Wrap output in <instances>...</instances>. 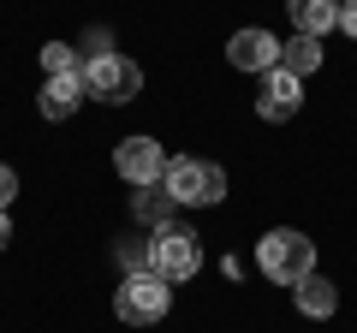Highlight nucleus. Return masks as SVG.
<instances>
[{
    "mask_svg": "<svg viewBox=\"0 0 357 333\" xmlns=\"http://www.w3.org/2000/svg\"><path fill=\"white\" fill-rule=\"evenodd\" d=\"M256 268L274 286H298V280L316 274V244H310L304 232H292V226H274V232L256 238Z\"/></svg>",
    "mask_w": 357,
    "mask_h": 333,
    "instance_id": "1",
    "label": "nucleus"
},
{
    "mask_svg": "<svg viewBox=\"0 0 357 333\" xmlns=\"http://www.w3.org/2000/svg\"><path fill=\"white\" fill-rule=\"evenodd\" d=\"M167 309H173V286H167L161 274H149V268L126 274V280L114 286V316L126 321V327H155V321H167Z\"/></svg>",
    "mask_w": 357,
    "mask_h": 333,
    "instance_id": "2",
    "label": "nucleus"
},
{
    "mask_svg": "<svg viewBox=\"0 0 357 333\" xmlns=\"http://www.w3.org/2000/svg\"><path fill=\"white\" fill-rule=\"evenodd\" d=\"M161 191L173 196L178 208H208V203L227 196V173H220L215 161H191V155H178V161H167Z\"/></svg>",
    "mask_w": 357,
    "mask_h": 333,
    "instance_id": "3",
    "label": "nucleus"
},
{
    "mask_svg": "<svg viewBox=\"0 0 357 333\" xmlns=\"http://www.w3.org/2000/svg\"><path fill=\"white\" fill-rule=\"evenodd\" d=\"M197 268H203V244H197V232L178 226V220L155 226V238H149V274H161L167 286H178V280H191Z\"/></svg>",
    "mask_w": 357,
    "mask_h": 333,
    "instance_id": "4",
    "label": "nucleus"
},
{
    "mask_svg": "<svg viewBox=\"0 0 357 333\" xmlns=\"http://www.w3.org/2000/svg\"><path fill=\"white\" fill-rule=\"evenodd\" d=\"M137 90H143V72L126 54H96V60L84 65V95H96V102H107V107L137 102Z\"/></svg>",
    "mask_w": 357,
    "mask_h": 333,
    "instance_id": "5",
    "label": "nucleus"
},
{
    "mask_svg": "<svg viewBox=\"0 0 357 333\" xmlns=\"http://www.w3.org/2000/svg\"><path fill=\"white\" fill-rule=\"evenodd\" d=\"M114 173L131 185V191H143V185H161L167 173V149L155 137H119L114 143Z\"/></svg>",
    "mask_w": 357,
    "mask_h": 333,
    "instance_id": "6",
    "label": "nucleus"
},
{
    "mask_svg": "<svg viewBox=\"0 0 357 333\" xmlns=\"http://www.w3.org/2000/svg\"><path fill=\"white\" fill-rule=\"evenodd\" d=\"M298 107H304V77L292 72H262V90H256V119H268V125H280V119H292Z\"/></svg>",
    "mask_w": 357,
    "mask_h": 333,
    "instance_id": "7",
    "label": "nucleus"
},
{
    "mask_svg": "<svg viewBox=\"0 0 357 333\" xmlns=\"http://www.w3.org/2000/svg\"><path fill=\"white\" fill-rule=\"evenodd\" d=\"M227 60L238 65V72H274L280 65V42L268 36V30H256V24H244V30H232L227 36Z\"/></svg>",
    "mask_w": 357,
    "mask_h": 333,
    "instance_id": "8",
    "label": "nucleus"
},
{
    "mask_svg": "<svg viewBox=\"0 0 357 333\" xmlns=\"http://www.w3.org/2000/svg\"><path fill=\"white\" fill-rule=\"evenodd\" d=\"M42 119H72L77 107H84V72H66V77H48L36 95Z\"/></svg>",
    "mask_w": 357,
    "mask_h": 333,
    "instance_id": "9",
    "label": "nucleus"
},
{
    "mask_svg": "<svg viewBox=\"0 0 357 333\" xmlns=\"http://www.w3.org/2000/svg\"><path fill=\"white\" fill-rule=\"evenodd\" d=\"M286 13H292V30L298 36H328L340 30V0H286Z\"/></svg>",
    "mask_w": 357,
    "mask_h": 333,
    "instance_id": "10",
    "label": "nucleus"
},
{
    "mask_svg": "<svg viewBox=\"0 0 357 333\" xmlns=\"http://www.w3.org/2000/svg\"><path fill=\"white\" fill-rule=\"evenodd\" d=\"M292 297H298V309H304L310 321H328L333 309H340V292H333V286L321 280V274H310V280H298V286H292Z\"/></svg>",
    "mask_w": 357,
    "mask_h": 333,
    "instance_id": "11",
    "label": "nucleus"
},
{
    "mask_svg": "<svg viewBox=\"0 0 357 333\" xmlns=\"http://www.w3.org/2000/svg\"><path fill=\"white\" fill-rule=\"evenodd\" d=\"M316 65H321V42H316V36H298V30H292V36L280 42V72H292V77H310Z\"/></svg>",
    "mask_w": 357,
    "mask_h": 333,
    "instance_id": "12",
    "label": "nucleus"
},
{
    "mask_svg": "<svg viewBox=\"0 0 357 333\" xmlns=\"http://www.w3.org/2000/svg\"><path fill=\"white\" fill-rule=\"evenodd\" d=\"M173 208H178V203L161 191V185H143V191L131 196V215H137L143 226H167V220H173Z\"/></svg>",
    "mask_w": 357,
    "mask_h": 333,
    "instance_id": "13",
    "label": "nucleus"
},
{
    "mask_svg": "<svg viewBox=\"0 0 357 333\" xmlns=\"http://www.w3.org/2000/svg\"><path fill=\"white\" fill-rule=\"evenodd\" d=\"M42 72H48V77L84 72V65H77V48H72V42H48V48H42Z\"/></svg>",
    "mask_w": 357,
    "mask_h": 333,
    "instance_id": "14",
    "label": "nucleus"
},
{
    "mask_svg": "<svg viewBox=\"0 0 357 333\" xmlns=\"http://www.w3.org/2000/svg\"><path fill=\"white\" fill-rule=\"evenodd\" d=\"M13 196H18V173H13L6 161H0V215L13 208Z\"/></svg>",
    "mask_w": 357,
    "mask_h": 333,
    "instance_id": "15",
    "label": "nucleus"
},
{
    "mask_svg": "<svg viewBox=\"0 0 357 333\" xmlns=\"http://www.w3.org/2000/svg\"><path fill=\"white\" fill-rule=\"evenodd\" d=\"M340 30L357 42V0H340Z\"/></svg>",
    "mask_w": 357,
    "mask_h": 333,
    "instance_id": "16",
    "label": "nucleus"
},
{
    "mask_svg": "<svg viewBox=\"0 0 357 333\" xmlns=\"http://www.w3.org/2000/svg\"><path fill=\"white\" fill-rule=\"evenodd\" d=\"M6 244H13V220L0 215V250H6Z\"/></svg>",
    "mask_w": 357,
    "mask_h": 333,
    "instance_id": "17",
    "label": "nucleus"
}]
</instances>
